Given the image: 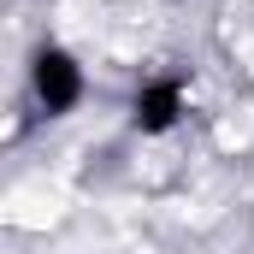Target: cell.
Instances as JSON below:
<instances>
[{
    "label": "cell",
    "mask_w": 254,
    "mask_h": 254,
    "mask_svg": "<svg viewBox=\"0 0 254 254\" xmlns=\"http://www.w3.org/2000/svg\"><path fill=\"white\" fill-rule=\"evenodd\" d=\"M30 83H36V101H42L54 119L83 101V71H77V60H71L65 48H42L36 65H30Z\"/></svg>",
    "instance_id": "obj_1"
},
{
    "label": "cell",
    "mask_w": 254,
    "mask_h": 254,
    "mask_svg": "<svg viewBox=\"0 0 254 254\" xmlns=\"http://www.w3.org/2000/svg\"><path fill=\"white\" fill-rule=\"evenodd\" d=\"M130 119H136V130H142V136L172 130L178 119H184V83H178V77H154V83H142V95H136Z\"/></svg>",
    "instance_id": "obj_2"
}]
</instances>
